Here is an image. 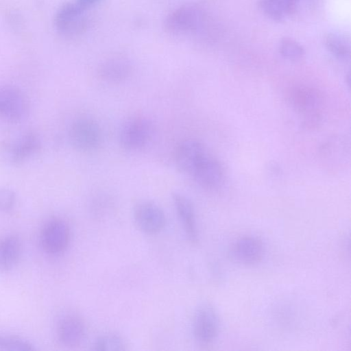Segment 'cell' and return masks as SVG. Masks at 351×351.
I'll return each instance as SVG.
<instances>
[{
	"instance_id": "obj_16",
	"label": "cell",
	"mask_w": 351,
	"mask_h": 351,
	"mask_svg": "<svg viewBox=\"0 0 351 351\" xmlns=\"http://www.w3.org/2000/svg\"><path fill=\"white\" fill-rule=\"evenodd\" d=\"M262 12L275 21H282L296 11L298 0H258Z\"/></svg>"
},
{
	"instance_id": "obj_18",
	"label": "cell",
	"mask_w": 351,
	"mask_h": 351,
	"mask_svg": "<svg viewBox=\"0 0 351 351\" xmlns=\"http://www.w3.org/2000/svg\"><path fill=\"white\" fill-rule=\"evenodd\" d=\"M324 45L327 50L339 60H347L350 55V40L343 35L330 32L325 35Z\"/></svg>"
},
{
	"instance_id": "obj_2",
	"label": "cell",
	"mask_w": 351,
	"mask_h": 351,
	"mask_svg": "<svg viewBox=\"0 0 351 351\" xmlns=\"http://www.w3.org/2000/svg\"><path fill=\"white\" fill-rule=\"evenodd\" d=\"M40 148L38 136L33 132H25L2 142L0 156L5 162L17 165L33 158Z\"/></svg>"
},
{
	"instance_id": "obj_6",
	"label": "cell",
	"mask_w": 351,
	"mask_h": 351,
	"mask_svg": "<svg viewBox=\"0 0 351 351\" xmlns=\"http://www.w3.org/2000/svg\"><path fill=\"white\" fill-rule=\"evenodd\" d=\"M186 175L206 189L218 188L223 180L222 167L209 150L193 162Z\"/></svg>"
},
{
	"instance_id": "obj_19",
	"label": "cell",
	"mask_w": 351,
	"mask_h": 351,
	"mask_svg": "<svg viewBox=\"0 0 351 351\" xmlns=\"http://www.w3.org/2000/svg\"><path fill=\"white\" fill-rule=\"evenodd\" d=\"M278 49L281 56L290 61L300 60L305 53L304 49L300 43L287 37L280 40Z\"/></svg>"
},
{
	"instance_id": "obj_22",
	"label": "cell",
	"mask_w": 351,
	"mask_h": 351,
	"mask_svg": "<svg viewBox=\"0 0 351 351\" xmlns=\"http://www.w3.org/2000/svg\"><path fill=\"white\" fill-rule=\"evenodd\" d=\"M15 193L8 189H0V211L7 212L13 208L16 204Z\"/></svg>"
},
{
	"instance_id": "obj_7",
	"label": "cell",
	"mask_w": 351,
	"mask_h": 351,
	"mask_svg": "<svg viewBox=\"0 0 351 351\" xmlns=\"http://www.w3.org/2000/svg\"><path fill=\"white\" fill-rule=\"evenodd\" d=\"M28 110L27 97L19 88L10 85L0 86V117L19 122L26 117Z\"/></svg>"
},
{
	"instance_id": "obj_1",
	"label": "cell",
	"mask_w": 351,
	"mask_h": 351,
	"mask_svg": "<svg viewBox=\"0 0 351 351\" xmlns=\"http://www.w3.org/2000/svg\"><path fill=\"white\" fill-rule=\"evenodd\" d=\"M208 16L201 6L185 4L170 12L165 18L163 27L169 34L176 36L199 34L206 29Z\"/></svg>"
},
{
	"instance_id": "obj_8",
	"label": "cell",
	"mask_w": 351,
	"mask_h": 351,
	"mask_svg": "<svg viewBox=\"0 0 351 351\" xmlns=\"http://www.w3.org/2000/svg\"><path fill=\"white\" fill-rule=\"evenodd\" d=\"M265 247L261 239L252 235L242 236L237 239L228 250L230 259L243 265H254L263 258Z\"/></svg>"
},
{
	"instance_id": "obj_21",
	"label": "cell",
	"mask_w": 351,
	"mask_h": 351,
	"mask_svg": "<svg viewBox=\"0 0 351 351\" xmlns=\"http://www.w3.org/2000/svg\"><path fill=\"white\" fill-rule=\"evenodd\" d=\"M0 349L4 350L29 351L34 350L27 340L14 335H0Z\"/></svg>"
},
{
	"instance_id": "obj_20",
	"label": "cell",
	"mask_w": 351,
	"mask_h": 351,
	"mask_svg": "<svg viewBox=\"0 0 351 351\" xmlns=\"http://www.w3.org/2000/svg\"><path fill=\"white\" fill-rule=\"evenodd\" d=\"M125 349L126 344L123 339L114 334L101 335L93 344V350L98 351H119Z\"/></svg>"
},
{
	"instance_id": "obj_13",
	"label": "cell",
	"mask_w": 351,
	"mask_h": 351,
	"mask_svg": "<svg viewBox=\"0 0 351 351\" xmlns=\"http://www.w3.org/2000/svg\"><path fill=\"white\" fill-rule=\"evenodd\" d=\"M208 147L200 141L188 138L180 142L174 152V161L180 171L186 174L193 163Z\"/></svg>"
},
{
	"instance_id": "obj_9",
	"label": "cell",
	"mask_w": 351,
	"mask_h": 351,
	"mask_svg": "<svg viewBox=\"0 0 351 351\" xmlns=\"http://www.w3.org/2000/svg\"><path fill=\"white\" fill-rule=\"evenodd\" d=\"M71 231L67 223L61 219L49 221L43 227L40 237L43 249L50 254H59L68 247Z\"/></svg>"
},
{
	"instance_id": "obj_23",
	"label": "cell",
	"mask_w": 351,
	"mask_h": 351,
	"mask_svg": "<svg viewBox=\"0 0 351 351\" xmlns=\"http://www.w3.org/2000/svg\"><path fill=\"white\" fill-rule=\"evenodd\" d=\"M101 0H76V3L83 9L87 10L90 7L97 4Z\"/></svg>"
},
{
	"instance_id": "obj_3",
	"label": "cell",
	"mask_w": 351,
	"mask_h": 351,
	"mask_svg": "<svg viewBox=\"0 0 351 351\" xmlns=\"http://www.w3.org/2000/svg\"><path fill=\"white\" fill-rule=\"evenodd\" d=\"M68 135L71 145L76 150L84 153L98 149L103 141L99 124L87 117L75 119L69 127Z\"/></svg>"
},
{
	"instance_id": "obj_4",
	"label": "cell",
	"mask_w": 351,
	"mask_h": 351,
	"mask_svg": "<svg viewBox=\"0 0 351 351\" xmlns=\"http://www.w3.org/2000/svg\"><path fill=\"white\" fill-rule=\"evenodd\" d=\"M86 11L76 3H64L58 8L54 16L56 30L66 37H74L84 34L90 24Z\"/></svg>"
},
{
	"instance_id": "obj_17",
	"label": "cell",
	"mask_w": 351,
	"mask_h": 351,
	"mask_svg": "<svg viewBox=\"0 0 351 351\" xmlns=\"http://www.w3.org/2000/svg\"><path fill=\"white\" fill-rule=\"evenodd\" d=\"M21 251L20 239L14 235H9L0 241V269L7 271L17 263Z\"/></svg>"
},
{
	"instance_id": "obj_12",
	"label": "cell",
	"mask_w": 351,
	"mask_h": 351,
	"mask_svg": "<svg viewBox=\"0 0 351 351\" xmlns=\"http://www.w3.org/2000/svg\"><path fill=\"white\" fill-rule=\"evenodd\" d=\"M132 63L125 58L114 56L103 60L97 68V77L108 83H120L132 74Z\"/></svg>"
},
{
	"instance_id": "obj_15",
	"label": "cell",
	"mask_w": 351,
	"mask_h": 351,
	"mask_svg": "<svg viewBox=\"0 0 351 351\" xmlns=\"http://www.w3.org/2000/svg\"><path fill=\"white\" fill-rule=\"evenodd\" d=\"M57 333L60 341L63 345L69 347L76 346L84 337V323L76 315H67L60 321Z\"/></svg>"
},
{
	"instance_id": "obj_10",
	"label": "cell",
	"mask_w": 351,
	"mask_h": 351,
	"mask_svg": "<svg viewBox=\"0 0 351 351\" xmlns=\"http://www.w3.org/2000/svg\"><path fill=\"white\" fill-rule=\"evenodd\" d=\"M134 221L138 228L145 234H155L165 226L166 217L162 209L151 201H141L133 210Z\"/></svg>"
},
{
	"instance_id": "obj_11",
	"label": "cell",
	"mask_w": 351,
	"mask_h": 351,
	"mask_svg": "<svg viewBox=\"0 0 351 351\" xmlns=\"http://www.w3.org/2000/svg\"><path fill=\"white\" fill-rule=\"evenodd\" d=\"M193 329L195 339L202 344H208L215 339L219 331V321L210 305L202 304L197 309Z\"/></svg>"
},
{
	"instance_id": "obj_5",
	"label": "cell",
	"mask_w": 351,
	"mask_h": 351,
	"mask_svg": "<svg viewBox=\"0 0 351 351\" xmlns=\"http://www.w3.org/2000/svg\"><path fill=\"white\" fill-rule=\"evenodd\" d=\"M154 128L151 121L142 117L127 120L119 132V143L125 150L130 152L144 149L151 141Z\"/></svg>"
},
{
	"instance_id": "obj_14",
	"label": "cell",
	"mask_w": 351,
	"mask_h": 351,
	"mask_svg": "<svg viewBox=\"0 0 351 351\" xmlns=\"http://www.w3.org/2000/svg\"><path fill=\"white\" fill-rule=\"evenodd\" d=\"M172 200L188 239L191 242H197L198 233L195 209L192 202L188 197L179 193L172 195Z\"/></svg>"
}]
</instances>
